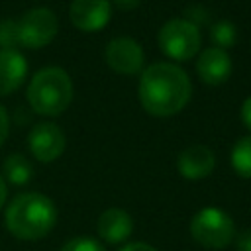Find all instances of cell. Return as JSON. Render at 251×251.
Returning <instances> with one entry per match:
<instances>
[{
    "label": "cell",
    "instance_id": "2",
    "mask_svg": "<svg viewBox=\"0 0 251 251\" xmlns=\"http://www.w3.org/2000/svg\"><path fill=\"white\" fill-rule=\"evenodd\" d=\"M4 224L16 239L37 241L55 227L57 208L41 192H24L10 200L4 212Z\"/></svg>",
    "mask_w": 251,
    "mask_h": 251
},
{
    "label": "cell",
    "instance_id": "18",
    "mask_svg": "<svg viewBox=\"0 0 251 251\" xmlns=\"http://www.w3.org/2000/svg\"><path fill=\"white\" fill-rule=\"evenodd\" d=\"M61 251H106V249L98 239L80 235V237H73V239L65 241Z\"/></svg>",
    "mask_w": 251,
    "mask_h": 251
},
{
    "label": "cell",
    "instance_id": "8",
    "mask_svg": "<svg viewBox=\"0 0 251 251\" xmlns=\"http://www.w3.org/2000/svg\"><path fill=\"white\" fill-rule=\"evenodd\" d=\"M27 147L39 163H53L67 147V137L55 122H39L27 133Z\"/></svg>",
    "mask_w": 251,
    "mask_h": 251
},
{
    "label": "cell",
    "instance_id": "12",
    "mask_svg": "<svg viewBox=\"0 0 251 251\" xmlns=\"http://www.w3.org/2000/svg\"><path fill=\"white\" fill-rule=\"evenodd\" d=\"M96 231L102 241L118 245L129 239L133 231V218L124 208H108L100 214Z\"/></svg>",
    "mask_w": 251,
    "mask_h": 251
},
{
    "label": "cell",
    "instance_id": "9",
    "mask_svg": "<svg viewBox=\"0 0 251 251\" xmlns=\"http://www.w3.org/2000/svg\"><path fill=\"white\" fill-rule=\"evenodd\" d=\"M112 18L110 0H73L69 6V20L80 31H100Z\"/></svg>",
    "mask_w": 251,
    "mask_h": 251
},
{
    "label": "cell",
    "instance_id": "20",
    "mask_svg": "<svg viewBox=\"0 0 251 251\" xmlns=\"http://www.w3.org/2000/svg\"><path fill=\"white\" fill-rule=\"evenodd\" d=\"M233 245L237 251H251V229H243V231L235 233Z\"/></svg>",
    "mask_w": 251,
    "mask_h": 251
},
{
    "label": "cell",
    "instance_id": "14",
    "mask_svg": "<svg viewBox=\"0 0 251 251\" xmlns=\"http://www.w3.org/2000/svg\"><path fill=\"white\" fill-rule=\"evenodd\" d=\"M4 180H8L10 184H16V186H24L31 180L33 176V167L31 163L20 155V153H12L4 159Z\"/></svg>",
    "mask_w": 251,
    "mask_h": 251
},
{
    "label": "cell",
    "instance_id": "7",
    "mask_svg": "<svg viewBox=\"0 0 251 251\" xmlns=\"http://www.w3.org/2000/svg\"><path fill=\"white\" fill-rule=\"evenodd\" d=\"M104 59L114 73L126 75V76L137 75L145 69L143 47L133 37H127V35L110 39L104 49Z\"/></svg>",
    "mask_w": 251,
    "mask_h": 251
},
{
    "label": "cell",
    "instance_id": "6",
    "mask_svg": "<svg viewBox=\"0 0 251 251\" xmlns=\"http://www.w3.org/2000/svg\"><path fill=\"white\" fill-rule=\"evenodd\" d=\"M16 22L18 41L25 49H41L49 45L59 31V20L49 8H31Z\"/></svg>",
    "mask_w": 251,
    "mask_h": 251
},
{
    "label": "cell",
    "instance_id": "11",
    "mask_svg": "<svg viewBox=\"0 0 251 251\" xmlns=\"http://www.w3.org/2000/svg\"><path fill=\"white\" fill-rule=\"evenodd\" d=\"M216 167V157L210 147L206 145H188L180 151L176 159V169L186 180H202L206 178Z\"/></svg>",
    "mask_w": 251,
    "mask_h": 251
},
{
    "label": "cell",
    "instance_id": "21",
    "mask_svg": "<svg viewBox=\"0 0 251 251\" xmlns=\"http://www.w3.org/2000/svg\"><path fill=\"white\" fill-rule=\"evenodd\" d=\"M8 133H10V118H8L6 108L0 104V147L6 143Z\"/></svg>",
    "mask_w": 251,
    "mask_h": 251
},
{
    "label": "cell",
    "instance_id": "4",
    "mask_svg": "<svg viewBox=\"0 0 251 251\" xmlns=\"http://www.w3.org/2000/svg\"><path fill=\"white\" fill-rule=\"evenodd\" d=\"M235 222L233 218L216 206H206L198 210L190 220V235L192 239L206 249H224L233 243L235 237Z\"/></svg>",
    "mask_w": 251,
    "mask_h": 251
},
{
    "label": "cell",
    "instance_id": "19",
    "mask_svg": "<svg viewBox=\"0 0 251 251\" xmlns=\"http://www.w3.org/2000/svg\"><path fill=\"white\" fill-rule=\"evenodd\" d=\"M182 18L188 20L190 24H194L196 27H200V25H206L210 22V12L204 6H188L184 10V16Z\"/></svg>",
    "mask_w": 251,
    "mask_h": 251
},
{
    "label": "cell",
    "instance_id": "13",
    "mask_svg": "<svg viewBox=\"0 0 251 251\" xmlns=\"http://www.w3.org/2000/svg\"><path fill=\"white\" fill-rule=\"evenodd\" d=\"M27 76V61L18 49L0 51V96L16 92Z\"/></svg>",
    "mask_w": 251,
    "mask_h": 251
},
{
    "label": "cell",
    "instance_id": "1",
    "mask_svg": "<svg viewBox=\"0 0 251 251\" xmlns=\"http://www.w3.org/2000/svg\"><path fill=\"white\" fill-rule=\"evenodd\" d=\"M143 110L155 118H169L184 110L192 96V82L175 63H153L141 71L137 86Z\"/></svg>",
    "mask_w": 251,
    "mask_h": 251
},
{
    "label": "cell",
    "instance_id": "16",
    "mask_svg": "<svg viewBox=\"0 0 251 251\" xmlns=\"http://www.w3.org/2000/svg\"><path fill=\"white\" fill-rule=\"evenodd\" d=\"M210 39L220 49H229L237 41V29L229 20H218L210 25Z\"/></svg>",
    "mask_w": 251,
    "mask_h": 251
},
{
    "label": "cell",
    "instance_id": "15",
    "mask_svg": "<svg viewBox=\"0 0 251 251\" xmlns=\"http://www.w3.org/2000/svg\"><path fill=\"white\" fill-rule=\"evenodd\" d=\"M231 167L241 178H251V135H243L231 147Z\"/></svg>",
    "mask_w": 251,
    "mask_h": 251
},
{
    "label": "cell",
    "instance_id": "10",
    "mask_svg": "<svg viewBox=\"0 0 251 251\" xmlns=\"http://www.w3.org/2000/svg\"><path fill=\"white\" fill-rule=\"evenodd\" d=\"M196 75L208 86H220L231 76V59L226 49L208 47L196 59Z\"/></svg>",
    "mask_w": 251,
    "mask_h": 251
},
{
    "label": "cell",
    "instance_id": "25",
    "mask_svg": "<svg viewBox=\"0 0 251 251\" xmlns=\"http://www.w3.org/2000/svg\"><path fill=\"white\" fill-rule=\"evenodd\" d=\"M6 198H8V184H6L4 176L0 175V210H2L4 204H6Z\"/></svg>",
    "mask_w": 251,
    "mask_h": 251
},
{
    "label": "cell",
    "instance_id": "3",
    "mask_svg": "<svg viewBox=\"0 0 251 251\" xmlns=\"http://www.w3.org/2000/svg\"><path fill=\"white\" fill-rule=\"evenodd\" d=\"M73 80L69 76V73L61 67H43L39 69L25 90L27 96V104L31 106V110L39 116H59L63 114L71 102H73Z\"/></svg>",
    "mask_w": 251,
    "mask_h": 251
},
{
    "label": "cell",
    "instance_id": "22",
    "mask_svg": "<svg viewBox=\"0 0 251 251\" xmlns=\"http://www.w3.org/2000/svg\"><path fill=\"white\" fill-rule=\"evenodd\" d=\"M141 0H110V4L122 12H129V10H135L139 6Z\"/></svg>",
    "mask_w": 251,
    "mask_h": 251
},
{
    "label": "cell",
    "instance_id": "5",
    "mask_svg": "<svg viewBox=\"0 0 251 251\" xmlns=\"http://www.w3.org/2000/svg\"><path fill=\"white\" fill-rule=\"evenodd\" d=\"M159 49L173 61H190L198 55L202 45L200 27L184 18H173L165 22L157 33Z\"/></svg>",
    "mask_w": 251,
    "mask_h": 251
},
{
    "label": "cell",
    "instance_id": "24",
    "mask_svg": "<svg viewBox=\"0 0 251 251\" xmlns=\"http://www.w3.org/2000/svg\"><path fill=\"white\" fill-rule=\"evenodd\" d=\"M241 122L251 129V96H247L241 104Z\"/></svg>",
    "mask_w": 251,
    "mask_h": 251
},
{
    "label": "cell",
    "instance_id": "23",
    "mask_svg": "<svg viewBox=\"0 0 251 251\" xmlns=\"http://www.w3.org/2000/svg\"><path fill=\"white\" fill-rule=\"evenodd\" d=\"M120 251H157V249L145 241H133V243H126L124 247H120Z\"/></svg>",
    "mask_w": 251,
    "mask_h": 251
},
{
    "label": "cell",
    "instance_id": "17",
    "mask_svg": "<svg viewBox=\"0 0 251 251\" xmlns=\"http://www.w3.org/2000/svg\"><path fill=\"white\" fill-rule=\"evenodd\" d=\"M20 41H18V22L8 18V20H0V51L2 49H18Z\"/></svg>",
    "mask_w": 251,
    "mask_h": 251
}]
</instances>
